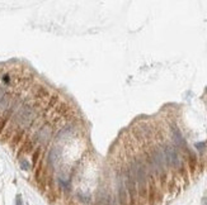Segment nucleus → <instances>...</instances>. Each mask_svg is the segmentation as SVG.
I'll return each instance as SVG.
<instances>
[{"mask_svg": "<svg viewBox=\"0 0 207 205\" xmlns=\"http://www.w3.org/2000/svg\"><path fill=\"white\" fill-rule=\"evenodd\" d=\"M164 157H165V161L170 166L175 167V169H179L182 166V161L179 158V155H178L175 148L172 146H166L164 148Z\"/></svg>", "mask_w": 207, "mask_h": 205, "instance_id": "obj_1", "label": "nucleus"}, {"mask_svg": "<svg viewBox=\"0 0 207 205\" xmlns=\"http://www.w3.org/2000/svg\"><path fill=\"white\" fill-rule=\"evenodd\" d=\"M203 204H205V205H207V200H205V203H203Z\"/></svg>", "mask_w": 207, "mask_h": 205, "instance_id": "obj_8", "label": "nucleus"}, {"mask_svg": "<svg viewBox=\"0 0 207 205\" xmlns=\"http://www.w3.org/2000/svg\"><path fill=\"white\" fill-rule=\"evenodd\" d=\"M50 133H51L50 128L45 127V128H42V129L40 130V133H38V136H37V137H38V139H40L41 142H43V141H47V139H48Z\"/></svg>", "mask_w": 207, "mask_h": 205, "instance_id": "obj_5", "label": "nucleus"}, {"mask_svg": "<svg viewBox=\"0 0 207 205\" xmlns=\"http://www.w3.org/2000/svg\"><path fill=\"white\" fill-rule=\"evenodd\" d=\"M172 132H173V141L175 142V144L179 146V147H183L184 146V141H183V137H182V133L179 132V129L177 127H173Z\"/></svg>", "mask_w": 207, "mask_h": 205, "instance_id": "obj_3", "label": "nucleus"}, {"mask_svg": "<svg viewBox=\"0 0 207 205\" xmlns=\"http://www.w3.org/2000/svg\"><path fill=\"white\" fill-rule=\"evenodd\" d=\"M33 119V110L29 106H24L21 109V111L17 114V122L22 127H27Z\"/></svg>", "mask_w": 207, "mask_h": 205, "instance_id": "obj_2", "label": "nucleus"}, {"mask_svg": "<svg viewBox=\"0 0 207 205\" xmlns=\"http://www.w3.org/2000/svg\"><path fill=\"white\" fill-rule=\"evenodd\" d=\"M60 155H61V150L60 148H53V150L51 151V153H50V162L51 163H55L56 161H59V158H60Z\"/></svg>", "mask_w": 207, "mask_h": 205, "instance_id": "obj_4", "label": "nucleus"}, {"mask_svg": "<svg viewBox=\"0 0 207 205\" xmlns=\"http://www.w3.org/2000/svg\"><path fill=\"white\" fill-rule=\"evenodd\" d=\"M15 205H23V201H22V196H21V195H17Z\"/></svg>", "mask_w": 207, "mask_h": 205, "instance_id": "obj_7", "label": "nucleus"}, {"mask_svg": "<svg viewBox=\"0 0 207 205\" xmlns=\"http://www.w3.org/2000/svg\"><path fill=\"white\" fill-rule=\"evenodd\" d=\"M21 167H22L23 170H29V169H31V165L28 163L27 160H22V161H21Z\"/></svg>", "mask_w": 207, "mask_h": 205, "instance_id": "obj_6", "label": "nucleus"}]
</instances>
